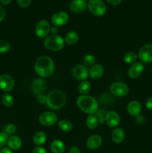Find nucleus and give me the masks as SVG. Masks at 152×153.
I'll return each instance as SVG.
<instances>
[{
    "mask_svg": "<svg viewBox=\"0 0 152 153\" xmlns=\"http://www.w3.org/2000/svg\"><path fill=\"white\" fill-rule=\"evenodd\" d=\"M104 73V68L101 64H95L89 70V76L92 79H99Z\"/></svg>",
    "mask_w": 152,
    "mask_h": 153,
    "instance_id": "6ab92c4d",
    "label": "nucleus"
},
{
    "mask_svg": "<svg viewBox=\"0 0 152 153\" xmlns=\"http://www.w3.org/2000/svg\"><path fill=\"white\" fill-rule=\"evenodd\" d=\"M12 0H0V2L3 4H5V5H7V4H10L11 3Z\"/></svg>",
    "mask_w": 152,
    "mask_h": 153,
    "instance_id": "a18cd8bd",
    "label": "nucleus"
},
{
    "mask_svg": "<svg viewBox=\"0 0 152 153\" xmlns=\"http://www.w3.org/2000/svg\"><path fill=\"white\" fill-rule=\"evenodd\" d=\"M83 62L86 67H92L95 64V58L94 55H91V54H87L85 55L83 58Z\"/></svg>",
    "mask_w": 152,
    "mask_h": 153,
    "instance_id": "c756f323",
    "label": "nucleus"
},
{
    "mask_svg": "<svg viewBox=\"0 0 152 153\" xmlns=\"http://www.w3.org/2000/svg\"><path fill=\"white\" fill-rule=\"evenodd\" d=\"M95 115L98 117V121H99V123L103 124L105 123V116L106 113L104 111V109H100V110H98L97 113L95 114Z\"/></svg>",
    "mask_w": 152,
    "mask_h": 153,
    "instance_id": "473e14b6",
    "label": "nucleus"
},
{
    "mask_svg": "<svg viewBox=\"0 0 152 153\" xmlns=\"http://www.w3.org/2000/svg\"><path fill=\"white\" fill-rule=\"evenodd\" d=\"M68 153H81V152H80V149L78 147H77L75 146H73L69 148Z\"/></svg>",
    "mask_w": 152,
    "mask_h": 153,
    "instance_id": "a19ab883",
    "label": "nucleus"
},
{
    "mask_svg": "<svg viewBox=\"0 0 152 153\" xmlns=\"http://www.w3.org/2000/svg\"><path fill=\"white\" fill-rule=\"evenodd\" d=\"M7 144L9 149H10L11 150L13 151H16L19 150V149L22 147V142L19 137L16 135H12L8 137Z\"/></svg>",
    "mask_w": 152,
    "mask_h": 153,
    "instance_id": "aec40b11",
    "label": "nucleus"
},
{
    "mask_svg": "<svg viewBox=\"0 0 152 153\" xmlns=\"http://www.w3.org/2000/svg\"><path fill=\"white\" fill-rule=\"evenodd\" d=\"M58 116L52 111H44L39 116V123L43 126H52L58 123Z\"/></svg>",
    "mask_w": 152,
    "mask_h": 153,
    "instance_id": "6e6552de",
    "label": "nucleus"
},
{
    "mask_svg": "<svg viewBox=\"0 0 152 153\" xmlns=\"http://www.w3.org/2000/svg\"><path fill=\"white\" fill-rule=\"evenodd\" d=\"M138 59V55L134 52H128L124 55L123 60L126 64H133L137 62Z\"/></svg>",
    "mask_w": 152,
    "mask_h": 153,
    "instance_id": "cd10ccee",
    "label": "nucleus"
},
{
    "mask_svg": "<svg viewBox=\"0 0 152 153\" xmlns=\"http://www.w3.org/2000/svg\"><path fill=\"white\" fill-rule=\"evenodd\" d=\"M122 0H107V2L110 4V5L117 6L122 3Z\"/></svg>",
    "mask_w": 152,
    "mask_h": 153,
    "instance_id": "58836bf2",
    "label": "nucleus"
},
{
    "mask_svg": "<svg viewBox=\"0 0 152 153\" xmlns=\"http://www.w3.org/2000/svg\"><path fill=\"white\" fill-rule=\"evenodd\" d=\"M58 31V27L53 26L52 28H51V32H52V34H57Z\"/></svg>",
    "mask_w": 152,
    "mask_h": 153,
    "instance_id": "c03bdc74",
    "label": "nucleus"
},
{
    "mask_svg": "<svg viewBox=\"0 0 152 153\" xmlns=\"http://www.w3.org/2000/svg\"><path fill=\"white\" fill-rule=\"evenodd\" d=\"M105 123L110 128H116L120 123V116L115 111H110L106 114Z\"/></svg>",
    "mask_w": 152,
    "mask_h": 153,
    "instance_id": "4468645a",
    "label": "nucleus"
},
{
    "mask_svg": "<svg viewBox=\"0 0 152 153\" xmlns=\"http://www.w3.org/2000/svg\"><path fill=\"white\" fill-rule=\"evenodd\" d=\"M145 69V65L141 61H137L134 64H131V67H129L128 71V77L132 79H137L141 76L142 73H143Z\"/></svg>",
    "mask_w": 152,
    "mask_h": 153,
    "instance_id": "ddd939ff",
    "label": "nucleus"
},
{
    "mask_svg": "<svg viewBox=\"0 0 152 153\" xmlns=\"http://www.w3.org/2000/svg\"><path fill=\"white\" fill-rule=\"evenodd\" d=\"M79 40V35L76 31H70L66 33L64 37L65 43L69 45V46H73L76 44Z\"/></svg>",
    "mask_w": 152,
    "mask_h": 153,
    "instance_id": "b1692460",
    "label": "nucleus"
},
{
    "mask_svg": "<svg viewBox=\"0 0 152 153\" xmlns=\"http://www.w3.org/2000/svg\"><path fill=\"white\" fill-rule=\"evenodd\" d=\"M85 1H90V0H85Z\"/></svg>",
    "mask_w": 152,
    "mask_h": 153,
    "instance_id": "49530a36",
    "label": "nucleus"
},
{
    "mask_svg": "<svg viewBox=\"0 0 152 153\" xmlns=\"http://www.w3.org/2000/svg\"><path fill=\"white\" fill-rule=\"evenodd\" d=\"M72 76L77 81H84L89 76V70L87 67L82 64H77L75 66L72 70Z\"/></svg>",
    "mask_w": 152,
    "mask_h": 153,
    "instance_id": "9d476101",
    "label": "nucleus"
},
{
    "mask_svg": "<svg viewBox=\"0 0 152 153\" xmlns=\"http://www.w3.org/2000/svg\"><path fill=\"white\" fill-rule=\"evenodd\" d=\"M103 143V139L99 134H92L87 138L86 141V146L90 150H95L98 149Z\"/></svg>",
    "mask_w": 152,
    "mask_h": 153,
    "instance_id": "dca6fc26",
    "label": "nucleus"
},
{
    "mask_svg": "<svg viewBox=\"0 0 152 153\" xmlns=\"http://www.w3.org/2000/svg\"><path fill=\"white\" fill-rule=\"evenodd\" d=\"M0 153H13V152L8 147H2L0 149Z\"/></svg>",
    "mask_w": 152,
    "mask_h": 153,
    "instance_id": "37998d69",
    "label": "nucleus"
},
{
    "mask_svg": "<svg viewBox=\"0 0 152 153\" xmlns=\"http://www.w3.org/2000/svg\"><path fill=\"white\" fill-rule=\"evenodd\" d=\"M10 49V43L4 40H0V54H4L9 52Z\"/></svg>",
    "mask_w": 152,
    "mask_h": 153,
    "instance_id": "7c9ffc66",
    "label": "nucleus"
},
{
    "mask_svg": "<svg viewBox=\"0 0 152 153\" xmlns=\"http://www.w3.org/2000/svg\"><path fill=\"white\" fill-rule=\"evenodd\" d=\"M127 111L133 117L139 116L142 111L141 103L137 100H132L127 105Z\"/></svg>",
    "mask_w": 152,
    "mask_h": 153,
    "instance_id": "a211bd4d",
    "label": "nucleus"
},
{
    "mask_svg": "<svg viewBox=\"0 0 152 153\" xmlns=\"http://www.w3.org/2000/svg\"><path fill=\"white\" fill-rule=\"evenodd\" d=\"M145 107L148 110L152 111V97L147 100V101L145 102Z\"/></svg>",
    "mask_w": 152,
    "mask_h": 153,
    "instance_id": "ea45409f",
    "label": "nucleus"
},
{
    "mask_svg": "<svg viewBox=\"0 0 152 153\" xmlns=\"http://www.w3.org/2000/svg\"><path fill=\"white\" fill-rule=\"evenodd\" d=\"M138 58L143 64H149L152 62V43H147L140 48Z\"/></svg>",
    "mask_w": 152,
    "mask_h": 153,
    "instance_id": "1a4fd4ad",
    "label": "nucleus"
},
{
    "mask_svg": "<svg viewBox=\"0 0 152 153\" xmlns=\"http://www.w3.org/2000/svg\"><path fill=\"white\" fill-rule=\"evenodd\" d=\"M58 126L60 129L61 131H64V132H69V131H72L73 128V125L72 122L66 119L61 120L60 121H58Z\"/></svg>",
    "mask_w": 152,
    "mask_h": 153,
    "instance_id": "bb28decb",
    "label": "nucleus"
},
{
    "mask_svg": "<svg viewBox=\"0 0 152 153\" xmlns=\"http://www.w3.org/2000/svg\"><path fill=\"white\" fill-rule=\"evenodd\" d=\"M8 135L4 131L0 132V148L4 147V145L7 144V140H8Z\"/></svg>",
    "mask_w": 152,
    "mask_h": 153,
    "instance_id": "72a5a7b5",
    "label": "nucleus"
},
{
    "mask_svg": "<svg viewBox=\"0 0 152 153\" xmlns=\"http://www.w3.org/2000/svg\"><path fill=\"white\" fill-rule=\"evenodd\" d=\"M46 82L42 79H34L31 84V91L35 96L44 94L46 91Z\"/></svg>",
    "mask_w": 152,
    "mask_h": 153,
    "instance_id": "2eb2a0df",
    "label": "nucleus"
},
{
    "mask_svg": "<svg viewBox=\"0 0 152 153\" xmlns=\"http://www.w3.org/2000/svg\"><path fill=\"white\" fill-rule=\"evenodd\" d=\"M5 16H6L5 10L4 9V7H1V6L0 5V22H1L3 20H4V18H5Z\"/></svg>",
    "mask_w": 152,
    "mask_h": 153,
    "instance_id": "4c0bfd02",
    "label": "nucleus"
},
{
    "mask_svg": "<svg viewBox=\"0 0 152 153\" xmlns=\"http://www.w3.org/2000/svg\"><path fill=\"white\" fill-rule=\"evenodd\" d=\"M69 20L68 13L65 11H58L54 13L51 18V22L54 26L61 27L66 25Z\"/></svg>",
    "mask_w": 152,
    "mask_h": 153,
    "instance_id": "9b49d317",
    "label": "nucleus"
},
{
    "mask_svg": "<svg viewBox=\"0 0 152 153\" xmlns=\"http://www.w3.org/2000/svg\"><path fill=\"white\" fill-rule=\"evenodd\" d=\"M87 7L92 14L95 16H102L107 11V6L101 0H90Z\"/></svg>",
    "mask_w": 152,
    "mask_h": 153,
    "instance_id": "39448f33",
    "label": "nucleus"
},
{
    "mask_svg": "<svg viewBox=\"0 0 152 153\" xmlns=\"http://www.w3.org/2000/svg\"><path fill=\"white\" fill-rule=\"evenodd\" d=\"M15 81L11 76L8 74H3L0 76V90L7 93L13 89Z\"/></svg>",
    "mask_w": 152,
    "mask_h": 153,
    "instance_id": "f8f14e48",
    "label": "nucleus"
},
{
    "mask_svg": "<svg viewBox=\"0 0 152 153\" xmlns=\"http://www.w3.org/2000/svg\"><path fill=\"white\" fill-rule=\"evenodd\" d=\"M16 127L14 124L9 123L6 126L5 128H4V132L7 134V135H11V134H14L16 132Z\"/></svg>",
    "mask_w": 152,
    "mask_h": 153,
    "instance_id": "2f4dec72",
    "label": "nucleus"
},
{
    "mask_svg": "<svg viewBox=\"0 0 152 153\" xmlns=\"http://www.w3.org/2000/svg\"><path fill=\"white\" fill-rule=\"evenodd\" d=\"M99 124L98 117L95 114H89L86 119V125L89 129H95Z\"/></svg>",
    "mask_w": 152,
    "mask_h": 153,
    "instance_id": "a878e982",
    "label": "nucleus"
},
{
    "mask_svg": "<svg viewBox=\"0 0 152 153\" xmlns=\"http://www.w3.org/2000/svg\"><path fill=\"white\" fill-rule=\"evenodd\" d=\"M50 149L53 153H63L65 152L66 146L62 140L56 139L51 143Z\"/></svg>",
    "mask_w": 152,
    "mask_h": 153,
    "instance_id": "4be33fe9",
    "label": "nucleus"
},
{
    "mask_svg": "<svg viewBox=\"0 0 152 153\" xmlns=\"http://www.w3.org/2000/svg\"><path fill=\"white\" fill-rule=\"evenodd\" d=\"M111 137L115 143H122L125 138V133L122 128L116 127L111 133Z\"/></svg>",
    "mask_w": 152,
    "mask_h": 153,
    "instance_id": "412c9836",
    "label": "nucleus"
},
{
    "mask_svg": "<svg viewBox=\"0 0 152 153\" xmlns=\"http://www.w3.org/2000/svg\"><path fill=\"white\" fill-rule=\"evenodd\" d=\"M32 153H47V151L42 146H37L33 149Z\"/></svg>",
    "mask_w": 152,
    "mask_h": 153,
    "instance_id": "e433bc0d",
    "label": "nucleus"
},
{
    "mask_svg": "<svg viewBox=\"0 0 152 153\" xmlns=\"http://www.w3.org/2000/svg\"><path fill=\"white\" fill-rule=\"evenodd\" d=\"M47 140V135L44 131H38L34 134L33 137V142L37 146H41L44 144Z\"/></svg>",
    "mask_w": 152,
    "mask_h": 153,
    "instance_id": "5701e85b",
    "label": "nucleus"
},
{
    "mask_svg": "<svg viewBox=\"0 0 152 153\" xmlns=\"http://www.w3.org/2000/svg\"><path fill=\"white\" fill-rule=\"evenodd\" d=\"M43 46L51 52H58L65 46V40L63 37L58 34H51L46 37L43 41Z\"/></svg>",
    "mask_w": 152,
    "mask_h": 153,
    "instance_id": "20e7f679",
    "label": "nucleus"
},
{
    "mask_svg": "<svg viewBox=\"0 0 152 153\" xmlns=\"http://www.w3.org/2000/svg\"><path fill=\"white\" fill-rule=\"evenodd\" d=\"M34 70L40 77L49 78L55 72V63L50 57L41 55L36 59Z\"/></svg>",
    "mask_w": 152,
    "mask_h": 153,
    "instance_id": "f257e3e1",
    "label": "nucleus"
},
{
    "mask_svg": "<svg viewBox=\"0 0 152 153\" xmlns=\"http://www.w3.org/2000/svg\"><path fill=\"white\" fill-rule=\"evenodd\" d=\"M88 3L85 0H72L69 4V10L75 13H80L87 8Z\"/></svg>",
    "mask_w": 152,
    "mask_h": 153,
    "instance_id": "f3484780",
    "label": "nucleus"
},
{
    "mask_svg": "<svg viewBox=\"0 0 152 153\" xmlns=\"http://www.w3.org/2000/svg\"><path fill=\"white\" fill-rule=\"evenodd\" d=\"M110 92L114 97H124L129 94V88L124 82H115L110 85Z\"/></svg>",
    "mask_w": 152,
    "mask_h": 153,
    "instance_id": "423d86ee",
    "label": "nucleus"
},
{
    "mask_svg": "<svg viewBox=\"0 0 152 153\" xmlns=\"http://www.w3.org/2000/svg\"><path fill=\"white\" fill-rule=\"evenodd\" d=\"M1 102L5 107L10 108L14 103V100H13V97L10 94L5 93L1 97Z\"/></svg>",
    "mask_w": 152,
    "mask_h": 153,
    "instance_id": "c85d7f7f",
    "label": "nucleus"
},
{
    "mask_svg": "<svg viewBox=\"0 0 152 153\" xmlns=\"http://www.w3.org/2000/svg\"><path fill=\"white\" fill-rule=\"evenodd\" d=\"M51 25L46 19L40 20L35 26V34L39 38H46L51 32Z\"/></svg>",
    "mask_w": 152,
    "mask_h": 153,
    "instance_id": "0eeeda50",
    "label": "nucleus"
},
{
    "mask_svg": "<svg viewBox=\"0 0 152 153\" xmlns=\"http://www.w3.org/2000/svg\"><path fill=\"white\" fill-rule=\"evenodd\" d=\"M36 100L40 105H46L47 103V96L45 94H40L36 96Z\"/></svg>",
    "mask_w": 152,
    "mask_h": 153,
    "instance_id": "f704fd0d",
    "label": "nucleus"
},
{
    "mask_svg": "<svg viewBox=\"0 0 152 153\" xmlns=\"http://www.w3.org/2000/svg\"><path fill=\"white\" fill-rule=\"evenodd\" d=\"M66 102L65 94L60 90H53L47 95L48 107L52 110H60L64 107Z\"/></svg>",
    "mask_w": 152,
    "mask_h": 153,
    "instance_id": "7ed1b4c3",
    "label": "nucleus"
},
{
    "mask_svg": "<svg viewBox=\"0 0 152 153\" xmlns=\"http://www.w3.org/2000/svg\"><path fill=\"white\" fill-rule=\"evenodd\" d=\"M91 91V84L88 80L82 81L77 85V91L80 95H87Z\"/></svg>",
    "mask_w": 152,
    "mask_h": 153,
    "instance_id": "393cba45",
    "label": "nucleus"
},
{
    "mask_svg": "<svg viewBox=\"0 0 152 153\" xmlns=\"http://www.w3.org/2000/svg\"><path fill=\"white\" fill-rule=\"evenodd\" d=\"M136 121H137V123L138 124L142 125V124L144 123V117H143L142 116H141V115H139V116L137 117V120H136Z\"/></svg>",
    "mask_w": 152,
    "mask_h": 153,
    "instance_id": "79ce46f5",
    "label": "nucleus"
},
{
    "mask_svg": "<svg viewBox=\"0 0 152 153\" xmlns=\"http://www.w3.org/2000/svg\"><path fill=\"white\" fill-rule=\"evenodd\" d=\"M17 4L21 7H27L31 4V0H16Z\"/></svg>",
    "mask_w": 152,
    "mask_h": 153,
    "instance_id": "c9c22d12",
    "label": "nucleus"
},
{
    "mask_svg": "<svg viewBox=\"0 0 152 153\" xmlns=\"http://www.w3.org/2000/svg\"><path fill=\"white\" fill-rule=\"evenodd\" d=\"M76 103L81 111L89 114H95L98 110V102L89 95H80L77 97Z\"/></svg>",
    "mask_w": 152,
    "mask_h": 153,
    "instance_id": "f03ea898",
    "label": "nucleus"
}]
</instances>
